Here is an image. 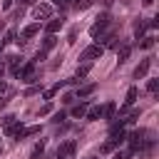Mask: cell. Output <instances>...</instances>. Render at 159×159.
<instances>
[{
  "instance_id": "obj_1",
  "label": "cell",
  "mask_w": 159,
  "mask_h": 159,
  "mask_svg": "<svg viewBox=\"0 0 159 159\" xmlns=\"http://www.w3.org/2000/svg\"><path fill=\"white\" fill-rule=\"evenodd\" d=\"M144 137H147L144 129H134V132L127 137V139H129V152H139V149H144V147L149 149V147L154 144L152 139H144Z\"/></svg>"
},
{
  "instance_id": "obj_2",
  "label": "cell",
  "mask_w": 159,
  "mask_h": 159,
  "mask_svg": "<svg viewBox=\"0 0 159 159\" xmlns=\"http://www.w3.org/2000/svg\"><path fill=\"white\" fill-rule=\"evenodd\" d=\"M107 25H109V12H102V15L97 17V22H94V25L89 27V35H92V37L97 40V37H99V35H102V32L107 30Z\"/></svg>"
},
{
  "instance_id": "obj_3",
  "label": "cell",
  "mask_w": 159,
  "mask_h": 159,
  "mask_svg": "<svg viewBox=\"0 0 159 159\" xmlns=\"http://www.w3.org/2000/svg\"><path fill=\"white\" fill-rule=\"evenodd\" d=\"M32 15H35V20H50V17H52V5H50V2L35 5V7H32Z\"/></svg>"
},
{
  "instance_id": "obj_4",
  "label": "cell",
  "mask_w": 159,
  "mask_h": 159,
  "mask_svg": "<svg viewBox=\"0 0 159 159\" xmlns=\"http://www.w3.org/2000/svg\"><path fill=\"white\" fill-rule=\"evenodd\" d=\"M102 55H104V47H102V45H89V47L82 52V57H80V60H84V62H92V60H99Z\"/></svg>"
},
{
  "instance_id": "obj_5",
  "label": "cell",
  "mask_w": 159,
  "mask_h": 159,
  "mask_svg": "<svg viewBox=\"0 0 159 159\" xmlns=\"http://www.w3.org/2000/svg\"><path fill=\"white\" fill-rule=\"evenodd\" d=\"M35 67H37V65H35L32 60H30V62H25V65L20 67V72H17V77H20L22 82H35Z\"/></svg>"
},
{
  "instance_id": "obj_6",
  "label": "cell",
  "mask_w": 159,
  "mask_h": 159,
  "mask_svg": "<svg viewBox=\"0 0 159 159\" xmlns=\"http://www.w3.org/2000/svg\"><path fill=\"white\" fill-rule=\"evenodd\" d=\"M75 149H77V142H75V139H67L65 144H60V149H57V159H67V157H72Z\"/></svg>"
},
{
  "instance_id": "obj_7",
  "label": "cell",
  "mask_w": 159,
  "mask_h": 159,
  "mask_svg": "<svg viewBox=\"0 0 159 159\" xmlns=\"http://www.w3.org/2000/svg\"><path fill=\"white\" fill-rule=\"evenodd\" d=\"M5 134L7 137H15V139H25V127L20 122H12L10 127H5Z\"/></svg>"
},
{
  "instance_id": "obj_8",
  "label": "cell",
  "mask_w": 159,
  "mask_h": 159,
  "mask_svg": "<svg viewBox=\"0 0 159 159\" xmlns=\"http://www.w3.org/2000/svg\"><path fill=\"white\" fill-rule=\"evenodd\" d=\"M62 25H65V17H52V20H47L45 32H47V35H55V32L62 30Z\"/></svg>"
},
{
  "instance_id": "obj_9",
  "label": "cell",
  "mask_w": 159,
  "mask_h": 159,
  "mask_svg": "<svg viewBox=\"0 0 159 159\" xmlns=\"http://www.w3.org/2000/svg\"><path fill=\"white\" fill-rule=\"evenodd\" d=\"M149 67H152V60H142V62L134 67V80H144L147 72H149Z\"/></svg>"
},
{
  "instance_id": "obj_10",
  "label": "cell",
  "mask_w": 159,
  "mask_h": 159,
  "mask_svg": "<svg viewBox=\"0 0 159 159\" xmlns=\"http://www.w3.org/2000/svg\"><path fill=\"white\" fill-rule=\"evenodd\" d=\"M147 30H149V22H147V20H137V22H134V37H137V40H142Z\"/></svg>"
},
{
  "instance_id": "obj_11",
  "label": "cell",
  "mask_w": 159,
  "mask_h": 159,
  "mask_svg": "<svg viewBox=\"0 0 159 159\" xmlns=\"http://www.w3.org/2000/svg\"><path fill=\"white\" fill-rule=\"evenodd\" d=\"M20 55H12V57H7V70H10V75H15L17 77V72H20Z\"/></svg>"
},
{
  "instance_id": "obj_12",
  "label": "cell",
  "mask_w": 159,
  "mask_h": 159,
  "mask_svg": "<svg viewBox=\"0 0 159 159\" xmlns=\"http://www.w3.org/2000/svg\"><path fill=\"white\" fill-rule=\"evenodd\" d=\"M114 114H117V104H114V102L102 104V117H104V119H109V122H112V119H114Z\"/></svg>"
},
{
  "instance_id": "obj_13",
  "label": "cell",
  "mask_w": 159,
  "mask_h": 159,
  "mask_svg": "<svg viewBox=\"0 0 159 159\" xmlns=\"http://www.w3.org/2000/svg\"><path fill=\"white\" fill-rule=\"evenodd\" d=\"M89 122H97L102 119V104H94V107H87V114H84Z\"/></svg>"
},
{
  "instance_id": "obj_14",
  "label": "cell",
  "mask_w": 159,
  "mask_h": 159,
  "mask_svg": "<svg viewBox=\"0 0 159 159\" xmlns=\"http://www.w3.org/2000/svg\"><path fill=\"white\" fill-rule=\"evenodd\" d=\"M137 97H139V89H137V87H129V89H127V97H124V109L132 107V104L137 102Z\"/></svg>"
},
{
  "instance_id": "obj_15",
  "label": "cell",
  "mask_w": 159,
  "mask_h": 159,
  "mask_svg": "<svg viewBox=\"0 0 159 159\" xmlns=\"http://www.w3.org/2000/svg\"><path fill=\"white\" fill-rule=\"evenodd\" d=\"M40 32V22H32V25H27L25 30H22V40H30V37H35Z\"/></svg>"
},
{
  "instance_id": "obj_16",
  "label": "cell",
  "mask_w": 159,
  "mask_h": 159,
  "mask_svg": "<svg viewBox=\"0 0 159 159\" xmlns=\"http://www.w3.org/2000/svg\"><path fill=\"white\" fill-rule=\"evenodd\" d=\"M129 55H132V45H122L119 52H117V60H119V62H127Z\"/></svg>"
},
{
  "instance_id": "obj_17",
  "label": "cell",
  "mask_w": 159,
  "mask_h": 159,
  "mask_svg": "<svg viewBox=\"0 0 159 159\" xmlns=\"http://www.w3.org/2000/svg\"><path fill=\"white\" fill-rule=\"evenodd\" d=\"M55 45H57V37H55V35H45V40H42V50L50 52Z\"/></svg>"
},
{
  "instance_id": "obj_18",
  "label": "cell",
  "mask_w": 159,
  "mask_h": 159,
  "mask_svg": "<svg viewBox=\"0 0 159 159\" xmlns=\"http://www.w3.org/2000/svg\"><path fill=\"white\" fill-rule=\"evenodd\" d=\"M94 89H97V84H84V87H80V89H77V97H80V99H84V97H89Z\"/></svg>"
},
{
  "instance_id": "obj_19",
  "label": "cell",
  "mask_w": 159,
  "mask_h": 159,
  "mask_svg": "<svg viewBox=\"0 0 159 159\" xmlns=\"http://www.w3.org/2000/svg\"><path fill=\"white\" fill-rule=\"evenodd\" d=\"M87 114V102H80L72 107V117H84Z\"/></svg>"
},
{
  "instance_id": "obj_20",
  "label": "cell",
  "mask_w": 159,
  "mask_h": 159,
  "mask_svg": "<svg viewBox=\"0 0 159 159\" xmlns=\"http://www.w3.org/2000/svg\"><path fill=\"white\" fill-rule=\"evenodd\" d=\"M139 47H142V50H152V47H154V35H147V37H142Z\"/></svg>"
},
{
  "instance_id": "obj_21",
  "label": "cell",
  "mask_w": 159,
  "mask_h": 159,
  "mask_svg": "<svg viewBox=\"0 0 159 159\" xmlns=\"http://www.w3.org/2000/svg\"><path fill=\"white\" fill-rule=\"evenodd\" d=\"M42 152H45V142H37V144H35V149H32V154H30V159H40V157H42Z\"/></svg>"
},
{
  "instance_id": "obj_22",
  "label": "cell",
  "mask_w": 159,
  "mask_h": 159,
  "mask_svg": "<svg viewBox=\"0 0 159 159\" xmlns=\"http://www.w3.org/2000/svg\"><path fill=\"white\" fill-rule=\"evenodd\" d=\"M87 75H89V62L80 65V67H77V75H75V77H77V80H82V77H87Z\"/></svg>"
},
{
  "instance_id": "obj_23",
  "label": "cell",
  "mask_w": 159,
  "mask_h": 159,
  "mask_svg": "<svg viewBox=\"0 0 159 159\" xmlns=\"http://www.w3.org/2000/svg\"><path fill=\"white\" fill-rule=\"evenodd\" d=\"M94 5V0H75V7L77 10H87V7H92Z\"/></svg>"
},
{
  "instance_id": "obj_24",
  "label": "cell",
  "mask_w": 159,
  "mask_h": 159,
  "mask_svg": "<svg viewBox=\"0 0 159 159\" xmlns=\"http://www.w3.org/2000/svg\"><path fill=\"white\" fill-rule=\"evenodd\" d=\"M12 122H17V119H15V114H5V117H0V124H2V129H5V127H10Z\"/></svg>"
},
{
  "instance_id": "obj_25",
  "label": "cell",
  "mask_w": 159,
  "mask_h": 159,
  "mask_svg": "<svg viewBox=\"0 0 159 159\" xmlns=\"http://www.w3.org/2000/svg\"><path fill=\"white\" fill-rule=\"evenodd\" d=\"M15 37H17V35H15V30H7V32H5V40H0V42H2V45H7V42H15Z\"/></svg>"
},
{
  "instance_id": "obj_26",
  "label": "cell",
  "mask_w": 159,
  "mask_h": 159,
  "mask_svg": "<svg viewBox=\"0 0 159 159\" xmlns=\"http://www.w3.org/2000/svg\"><path fill=\"white\" fill-rule=\"evenodd\" d=\"M52 112V102H45L42 107H40V117H45V114H50Z\"/></svg>"
},
{
  "instance_id": "obj_27",
  "label": "cell",
  "mask_w": 159,
  "mask_h": 159,
  "mask_svg": "<svg viewBox=\"0 0 159 159\" xmlns=\"http://www.w3.org/2000/svg\"><path fill=\"white\" fill-rule=\"evenodd\" d=\"M30 134H40V127H37V124H32V127H25V137H30Z\"/></svg>"
},
{
  "instance_id": "obj_28",
  "label": "cell",
  "mask_w": 159,
  "mask_h": 159,
  "mask_svg": "<svg viewBox=\"0 0 159 159\" xmlns=\"http://www.w3.org/2000/svg\"><path fill=\"white\" fill-rule=\"evenodd\" d=\"M114 149H117V147H114L112 142H104V144H102V154H109V152H114Z\"/></svg>"
},
{
  "instance_id": "obj_29",
  "label": "cell",
  "mask_w": 159,
  "mask_h": 159,
  "mask_svg": "<svg viewBox=\"0 0 159 159\" xmlns=\"http://www.w3.org/2000/svg\"><path fill=\"white\" fill-rule=\"evenodd\" d=\"M67 42H70V45H72V42H77V30H75V27L70 30V35H67Z\"/></svg>"
},
{
  "instance_id": "obj_30",
  "label": "cell",
  "mask_w": 159,
  "mask_h": 159,
  "mask_svg": "<svg viewBox=\"0 0 159 159\" xmlns=\"http://www.w3.org/2000/svg\"><path fill=\"white\" fill-rule=\"evenodd\" d=\"M157 87H159L157 80H149V82H147V89H149V92H157Z\"/></svg>"
},
{
  "instance_id": "obj_31",
  "label": "cell",
  "mask_w": 159,
  "mask_h": 159,
  "mask_svg": "<svg viewBox=\"0 0 159 159\" xmlns=\"http://www.w3.org/2000/svg\"><path fill=\"white\" fill-rule=\"evenodd\" d=\"M65 117H67V112H57V114L52 117V122H55V124H60V122H62Z\"/></svg>"
},
{
  "instance_id": "obj_32",
  "label": "cell",
  "mask_w": 159,
  "mask_h": 159,
  "mask_svg": "<svg viewBox=\"0 0 159 159\" xmlns=\"http://www.w3.org/2000/svg\"><path fill=\"white\" fill-rule=\"evenodd\" d=\"M62 102H65V104H72V102H75V94H70V92H67V94L62 97Z\"/></svg>"
},
{
  "instance_id": "obj_33",
  "label": "cell",
  "mask_w": 159,
  "mask_h": 159,
  "mask_svg": "<svg viewBox=\"0 0 159 159\" xmlns=\"http://www.w3.org/2000/svg\"><path fill=\"white\" fill-rule=\"evenodd\" d=\"M37 92H40V87H30V89H25V94H27V97H30V94H37Z\"/></svg>"
},
{
  "instance_id": "obj_34",
  "label": "cell",
  "mask_w": 159,
  "mask_h": 159,
  "mask_svg": "<svg viewBox=\"0 0 159 159\" xmlns=\"http://www.w3.org/2000/svg\"><path fill=\"white\" fill-rule=\"evenodd\" d=\"M12 2H15V0H2V10H10V7H12Z\"/></svg>"
},
{
  "instance_id": "obj_35",
  "label": "cell",
  "mask_w": 159,
  "mask_h": 159,
  "mask_svg": "<svg viewBox=\"0 0 159 159\" xmlns=\"http://www.w3.org/2000/svg\"><path fill=\"white\" fill-rule=\"evenodd\" d=\"M52 2H55V5H60V7H65V5H67V0H52Z\"/></svg>"
},
{
  "instance_id": "obj_36",
  "label": "cell",
  "mask_w": 159,
  "mask_h": 159,
  "mask_svg": "<svg viewBox=\"0 0 159 159\" xmlns=\"http://www.w3.org/2000/svg\"><path fill=\"white\" fill-rule=\"evenodd\" d=\"M2 72H5V65H0V77H2Z\"/></svg>"
},
{
  "instance_id": "obj_37",
  "label": "cell",
  "mask_w": 159,
  "mask_h": 159,
  "mask_svg": "<svg viewBox=\"0 0 159 159\" xmlns=\"http://www.w3.org/2000/svg\"><path fill=\"white\" fill-rule=\"evenodd\" d=\"M114 159H124V154H114Z\"/></svg>"
},
{
  "instance_id": "obj_38",
  "label": "cell",
  "mask_w": 159,
  "mask_h": 159,
  "mask_svg": "<svg viewBox=\"0 0 159 159\" xmlns=\"http://www.w3.org/2000/svg\"><path fill=\"white\" fill-rule=\"evenodd\" d=\"M20 2H22V5H30V2H32V0H20Z\"/></svg>"
},
{
  "instance_id": "obj_39",
  "label": "cell",
  "mask_w": 159,
  "mask_h": 159,
  "mask_svg": "<svg viewBox=\"0 0 159 159\" xmlns=\"http://www.w3.org/2000/svg\"><path fill=\"white\" fill-rule=\"evenodd\" d=\"M142 2H144V5H152V2H154V0H142Z\"/></svg>"
},
{
  "instance_id": "obj_40",
  "label": "cell",
  "mask_w": 159,
  "mask_h": 159,
  "mask_svg": "<svg viewBox=\"0 0 159 159\" xmlns=\"http://www.w3.org/2000/svg\"><path fill=\"white\" fill-rule=\"evenodd\" d=\"M2 107H5V99H0V109H2Z\"/></svg>"
},
{
  "instance_id": "obj_41",
  "label": "cell",
  "mask_w": 159,
  "mask_h": 159,
  "mask_svg": "<svg viewBox=\"0 0 159 159\" xmlns=\"http://www.w3.org/2000/svg\"><path fill=\"white\" fill-rule=\"evenodd\" d=\"M2 47H5V45H2V42H0V52H2Z\"/></svg>"
}]
</instances>
